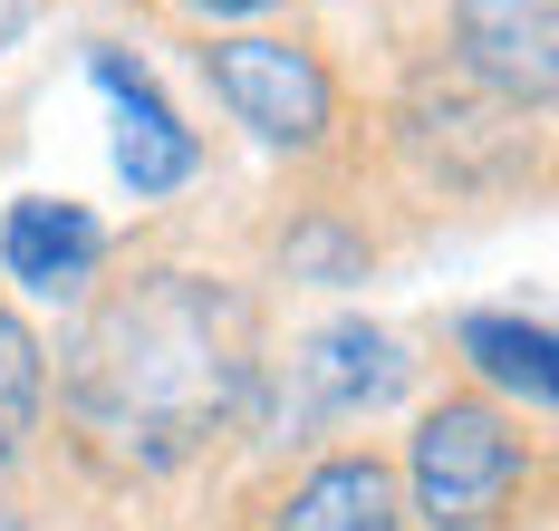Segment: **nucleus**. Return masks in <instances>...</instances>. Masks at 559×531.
Here are the masks:
<instances>
[{"label": "nucleus", "instance_id": "1", "mask_svg": "<svg viewBox=\"0 0 559 531\" xmlns=\"http://www.w3.org/2000/svg\"><path fill=\"white\" fill-rule=\"evenodd\" d=\"M49 397L68 445L107 483H174L213 445H231L271 397L261 299L193 261H145L87 291L49 367Z\"/></svg>", "mask_w": 559, "mask_h": 531}, {"label": "nucleus", "instance_id": "2", "mask_svg": "<svg viewBox=\"0 0 559 531\" xmlns=\"http://www.w3.org/2000/svg\"><path fill=\"white\" fill-rule=\"evenodd\" d=\"M540 483V435H521V415L453 387L415 415L405 455H395V493L405 522L425 531H502Z\"/></svg>", "mask_w": 559, "mask_h": 531}, {"label": "nucleus", "instance_id": "3", "mask_svg": "<svg viewBox=\"0 0 559 531\" xmlns=\"http://www.w3.org/2000/svg\"><path fill=\"white\" fill-rule=\"evenodd\" d=\"M203 87H213V107H223L251 145H271L289 165H309V155H329L337 126H347V97H337V68L309 49V39H289V30H213L203 49Z\"/></svg>", "mask_w": 559, "mask_h": 531}, {"label": "nucleus", "instance_id": "4", "mask_svg": "<svg viewBox=\"0 0 559 531\" xmlns=\"http://www.w3.org/2000/svg\"><path fill=\"white\" fill-rule=\"evenodd\" d=\"M395 135H405V155L444 184V193H502V184L531 175V135H540V126L492 107V97L463 87L453 68H425V78L405 87V107H395Z\"/></svg>", "mask_w": 559, "mask_h": 531}, {"label": "nucleus", "instance_id": "5", "mask_svg": "<svg viewBox=\"0 0 559 531\" xmlns=\"http://www.w3.org/2000/svg\"><path fill=\"white\" fill-rule=\"evenodd\" d=\"M444 68L463 87H483L511 117H550L559 87V0H453L444 10Z\"/></svg>", "mask_w": 559, "mask_h": 531}, {"label": "nucleus", "instance_id": "6", "mask_svg": "<svg viewBox=\"0 0 559 531\" xmlns=\"http://www.w3.org/2000/svg\"><path fill=\"white\" fill-rule=\"evenodd\" d=\"M405 377H415V357H405L395 329H377V319H319L289 349L280 406L299 415V425H367L377 406L405 397Z\"/></svg>", "mask_w": 559, "mask_h": 531}, {"label": "nucleus", "instance_id": "7", "mask_svg": "<svg viewBox=\"0 0 559 531\" xmlns=\"http://www.w3.org/2000/svg\"><path fill=\"white\" fill-rule=\"evenodd\" d=\"M87 78H97V97L116 107V175H126L135 203H165V193H183V184L203 175V135L174 117V97L155 87V68L135 59V49L97 39L87 49Z\"/></svg>", "mask_w": 559, "mask_h": 531}, {"label": "nucleus", "instance_id": "8", "mask_svg": "<svg viewBox=\"0 0 559 531\" xmlns=\"http://www.w3.org/2000/svg\"><path fill=\"white\" fill-rule=\"evenodd\" d=\"M261 531H405L395 455H377V445H319L261 503Z\"/></svg>", "mask_w": 559, "mask_h": 531}, {"label": "nucleus", "instance_id": "9", "mask_svg": "<svg viewBox=\"0 0 559 531\" xmlns=\"http://www.w3.org/2000/svg\"><path fill=\"white\" fill-rule=\"evenodd\" d=\"M0 271L29 299H87L107 271V223L68 193H20L0 213Z\"/></svg>", "mask_w": 559, "mask_h": 531}, {"label": "nucleus", "instance_id": "10", "mask_svg": "<svg viewBox=\"0 0 559 531\" xmlns=\"http://www.w3.org/2000/svg\"><path fill=\"white\" fill-rule=\"evenodd\" d=\"M453 357L473 367V397L492 406H531V425L559 406V339L550 319H521V309H463L453 319Z\"/></svg>", "mask_w": 559, "mask_h": 531}, {"label": "nucleus", "instance_id": "11", "mask_svg": "<svg viewBox=\"0 0 559 531\" xmlns=\"http://www.w3.org/2000/svg\"><path fill=\"white\" fill-rule=\"evenodd\" d=\"M39 425H49V349H39V329L0 299V483L39 455Z\"/></svg>", "mask_w": 559, "mask_h": 531}, {"label": "nucleus", "instance_id": "12", "mask_svg": "<svg viewBox=\"0 0 559 531\" xmlns=\"http://www.w3.org/2000/svg\"><path fill=\"white\" fill-rule=\"evenodd\" d=\"M367 261H377L367 223H347V213H329V203H309V213L280 223V271H289V281L347 291V281H367Z\"/></svg>", "mask_w": 559, "mask_h": 531}, {"label": "nucleus", "instance_id": "13", "mask_svg": "<svg viewBox=\"0 0 559 531\" xmlns=\"http://www.w3.org/2000/svg\"><path fill=\"white\" fill-rule=\"evenodd\" d=\"M174 10L213 39V30H261V20H271V10H289V0H174Z\"/></svg>", "mask_w": 559, "mask_h": 531}, {"label": "nucleus", "instance_id": "14", "mask_svg": "<svg viewBox=\"0 0 559 531\" xmlns=\"http://www.w3.org/2000/svg\"><path fill=\"white\" fill-rule=\"evenodd\" d=\"M39 10H49V0H0V59H10V49L39 30Z\"/></svg>", "mask_w": 559, "mask_h": 531}, {"label": "nucleus", "instance_id": "15", "mask_svg": "<svg viewBox=\"0 0 559 531\" xmlns=\"http://www.w3.org/2000/svg\"><path fill=\"white\" fill-rule=\"evenodd\" d=\"M0 531H29V522H20V503H0Z\"/></svg>", "mask_w": 559, "mask_h": 531}]
</instances>
